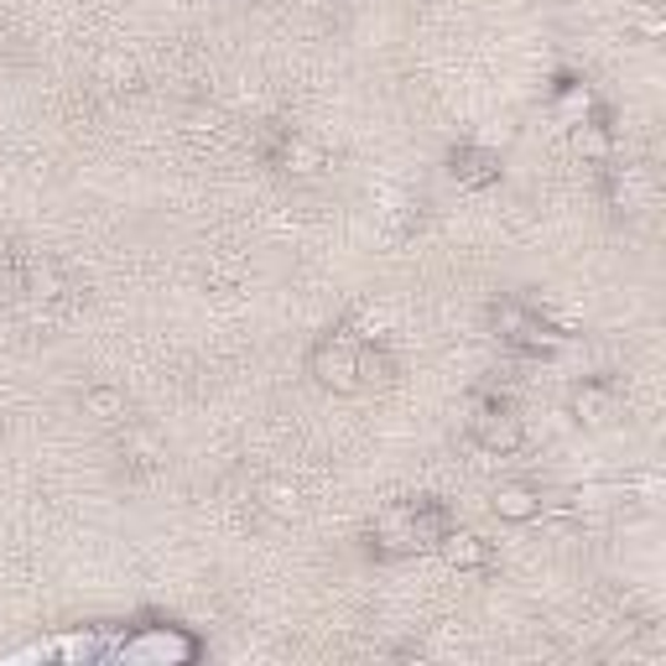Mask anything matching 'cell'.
<instances>
[{
  "mask_svg": "<svg viewBox=\"0 0 666 666\" xmlns=\"http://www.w3.org/2000/svg\"><path fill=\"white\" fill-rule=\"evenodd\" d=\"M573 151L588 156V162H609L615 136H609V126H599V120H573Z\"/></svg>",
  "mask_w": 666,
  "mask_h": 666,
  "instance_id": "obj_8",
  "label": "cell"
},
{
  "mask_svg": "<svg viewBox=\"0 0 666 666\" xmlns=\"http://www.w3.org/2000/svg\"><path fill=\"white\" fill-rule=\"evenodd\" d=\"M453 177H458V183H469V188H484V183L500 177V156L484 151V147H458V151H453Z\"/></svg>",
  "mask_w": 666,
  "mask_h": 666,
  "instance_id": "obj_4",
  "label": "cell"
},
{
  "mask_svg": "<svg viewBox=\"0 0 666 666\" xmlns=\"http://www.w3.org/2000/svg\"><path fill=\"white\" fill-rule=\"evenodd\" d=\"M541 511V494L531 484H500L494 490V516L500 521H531Z\"/></svg>",
  "mask_w": 666,
  "mask_h": 666,
  "instance_id": "obj_6",
  "label": "cell"
},
{
  "mask_svg": "<svg viewBox=\"0 0 666 666\" xmlns=\"http://www.w3.org/2000/svg\"><path fill=\"white\" fill-rule=\"evenodd\" d=\"M89 407L100 411V417H105V422H115V417H120V411H126V401H120V396H115V390H89Z\"/></svg>",
  "mask_w": 666,
  "mask_h": 666,
  "instance_id": "obj_11",
  "label": "cell"
},
{
  "mask_svg": "<svg viewBox=\"0 0 666 666\" xmlns=\"http://www.w3.org/2000/svg\"><path fill=\"white\" fill-rule=\"evenodd\" d=\"M407 511H411V547H437V541L448 537V511H443V505L417 500Z\"/></svg>",
  "mask_w": 666,
  "mask_h": 666,
  "instance_id": "obj_5",
  "label": "cell"
},
{
  "mask_svg": "<svg viewBox=\"0 0 666 666\" xmlns=\"http://www.w3.org/2000/svg\"><path fill=\"white\" fill-rule=\"evenodd\" d=\"M437 547H443V558H448L453 568H484V562H490V541L474 537V531H453L448 526V537L437 541Z\"/></svg>",
  "mask_w": 666,
  "mask_h": 666,
  "instance_id": "obj_7",
  "label": "cell"
},
{
  "mask_svg": "<svg viewBox=\"0 0 666 666\" xmlns=\"http://www.w3.org/2000/svg\"><path fill=\"white\" fill-rule=\"evenodd\" d=\"M615 411H620V401H615V390L604 386V381H583V386L573 390V417L588 422V428H604Z\"/></svg>",
  "mask_w": 666,
  "mask_h": 666,
  "instance_id": "obj_3",
  "label": "cell"
},
{
  "mask_svg": "<svg viewBox=\"0 0 666 666\" xmlns=\"http://www.w3.org/2000/svg\"><path fill=\"white\" fill-rule=\"evenodd\" d=\"M645 198H651V177H645L641 167L615 173V203H624V209H645Z\"/></svg>",
  "mask_w": 666,
  "mask_h": 666,
  "instance_id": "obj_9",
  "label": "cell"
},
{
  "mask_svg": "<svg viewBox=\"0 0 666 666\" xmlns=\"http://www.w3.org/2000/svg\"><path fill=\"white\" fill-rule=\"evenodd\" d=\"M313 375H318V386L328 390H360V339H349V334H328L318 349H313Z\"/></svg>",
  "mask_w": 666,
  "mask_h": 666,
  "instance_id": "obj_1",
  "label": "cell"
},
{
  "mask_svg": "<svg viewBox=\"0 0 666 666\" xmlns=\"http://www.w3.org/2000/svg\"><path fill=\"white\" fill-rule=\"evenodd\" d=\"M474 437H479V448L490 453H516L521 448V417L511 411V401H479L474 411Z\"/></svg>",
  "mask_w": 666,
  "mask_h": 666,
  "instance_id": "obj_2",
  "label": "cell"
},
{
  "mask_svg": "<svg viewBox=\"0 0 666 666\" xmlns=\"http://www.w3.org/2000/svg\"><path fill=\"white\" fill-rule=\"evenodd\" d=\"M281 162H287L292 173H318V167H323V156H318L313 147H307L302 136H292V141H287V151H281Z\"/></svg>",
  "mask_w": 666,
  "mask_h": 666,
  "instance_id": "obj_10",
  "label": "cell"
}]
</instances>
